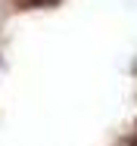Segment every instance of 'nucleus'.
Segmentation results:
<instances>
[{
    "mask_svg": "<svg viewBox=\"0 0 137 146\" xmlns=\"http://www.w3.org/2000/svg\"><path fill=\"white\" fill-rule=\"evenodd\" d=\"M59 0H13L16 9H44V6H53Z\"/></svg>",
    "mask_w": 137,
    "mask_h": 146,
    "instance_id": "f257e3e1",
    "label": "nucleus"
}]
</instances>
